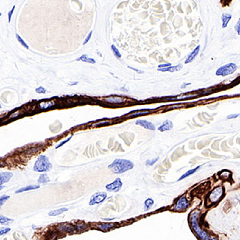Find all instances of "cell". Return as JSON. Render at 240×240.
<instances>
[{"label": "cell", "instance_id": "25", "mask_svg": "<svg viewBox=\"0 0 240 240\" xmlns=\"http://www.w3.org/2000/svg\"><path fill=\"white\" fill-rule=\"evenodd\" d=\"M150 113V110H141V111H139V112H136L135 114H131V115H130V117H138V116H140V115H147V114H149Z\"/></svg>", "mask_w": 240, "mask_h": 240}, {"label": "cell", "instance_id": "40", "mask_svg": "<svg viewBox=\"0 0 240 240\" xmlns=\"http://www.w3.org/2000/svg\"><path fill=\"white\" fill-rule=\"evenodd\" d=\"M1 16H2V13L0 12V17H1Z\"/></svg>", "mask_w": 240, "mask_h": 240}, {"label": "cell", "instance_id": "16", "mask_svg": "<svg viewBox=\"0 0 240 240\" xmlns=\"http://www.w3.org/2000/svg\"><path fill=\"white\" fill-rule=\"evenodd\" d=\"M38 188H39V185H29V186H25V187H23V188L18 190L16 191V194H18V193H21V192L27 191H31V190L38 189Z\"/></svg>", "mask_w": 240, "mask_h": 240}, {"label": "cell", "instance_id": "6", "mask_svg": "<svg viewBox=\"0 0 240 240\" xmlns=\"http://www.w3.org/2000/svg\"><path fill=\"white\" fill-rule=\"evenodd\" d=\"M106 199H107V193L106 192H97L91 196L89 205L93 206V205L99 204V203L103 202Z\"/></svg>", "mask_w": 240, "mask_h": 240}, {"label": "cell", "instance_id": "18", "mask_svg": "<svg viewBox=\"0 0 240 240\" xmlns=\"http://www.w3.org/2000/svg\"><path fill=\"white\" fill-rule=\"evenodd\" d=\"M76 60L77 61H82V62H85V63H92V64H95V63H96V61H95V59H91V58H88V56H87V54H83V55H82L81 57L78 58Z\"/></svg>", "mask_w": 240, "mask_h": 240}, {"label": "cell", "instance_id": "36", "mask_svg": "<svg viewBox=\"0 0 240 240\" xmlns=\"http://www.w3.org/2000/svg\"><path fill=\"white\" fill-rule=\"evenodd\" d=\"M171 64L170 63H163V64H160L158 65V68H165V67H168V66H171Z\"/></svg>", "mask_w": 240, "mask_h": 240}, {"label": "cell", "instance_id": "17", "mask_svg": "<svg viewBox=\"0 0 240 240\" xmlns=\"http://www.w3.org/2000/svg\"><path fill=\"white\" fill-rule=\"evenodd\" d=\"M67 208L66 207H63V208H60V209H57V210H53L49 212V216H57V215H60L62 213L66 211H67Z\"/></svg>", "mask_w": 240, "mask_h": 240}, {"label": "cell", "instance_id": "20", "mask_svg": "<svg viewBox=\"0 0 240 240\" xmlns=\"http://www.w3.org/2000/svg\"><path fill=\"white\" fill-rule=\"evenodd\" d=\"M199 167H200V166H197V167H195V168L192 169V170H190V171H187V172H186L185 174H183V175H182V176L180 177V178H179V181H181V180H183V179H185V178H186V177L190 176L191 174H194V172H195V171H196L197 170H198V169L199 168Z\"/></svg>", "mask_w": 240, "mask_h": 240}, {"label": "cell", "instance_id": "26", "mask_svg": "<svg viewBox=\"0 0 240 240\" xmlns=\"http://www.w3.org/2000/svg\"><path fill=\"white\" fill-rule=\"evenodd\" d=\"M111 50H112L113 53H114V54H115V56H116L118 58V59H120L121 58V54H120L119 51L118 50L117 47L113 44V45H111Z\"/></svg>", "mask_w": 240, "mask_h": 240}, {"label": "cell", "instance_id": "5", "mask_svg": "<svg viewBox=\"0 0 240 240\" xmlns=\"http://www.w3.org/2000/svg\"><path fill=\"white\" fill-rule=\"evenodd\" d=\"M222 194H223V188L222 186H218L211 192L209 195V201L212 203L218 202L222 197Z\"/></svg>", "mask_w": 240, "mask_h": 240}, {"label": "cell", "instance_id": "37", "mask_svg": "<svg viewBox=\"0 0 240 240\" xmlns=\"http://www.w3.org/2000/svg\"><path fill=\"white\" fill-rule=\"evenodd\" d=\"M239 116V114H236V115H228L227 119H233V118H236Z\"/></svg>", "mask_w": 240, "mask_h": 240}, {"label": "cell", "instance_id": "19", "mask_svg": "<svg viewBox=\"0 0 240 240\" xmlns=\"http://www.w3.org/2000/svg\"><path fill=\"white\" fill-rule=\"evenodd\" d=\"M54 105V102L53 101H46V102H43L39 104V107L41 109H48L51 107L52 106Z\"/></svg>", "mask_w": 240, "mask_h": 240}, {"label": "cell", "instance_id": "28", "mask_svg": "<svg viewBox=\"0 0 240 240\" xmlns=\"http://www.w3.org/2000/svg\"><path fill=\"white\" fill-rule=\"evenodd\" d=\"M9 199H10V196H8V195H3L2 197H0V208L4 204V202Z\"/></svg>", "mask_w": 240, "mask_h": 240}, {"label": "cell", "instance_id": "33", "mask_svg": "<svg viewBox=\"0 0 240 240\" xmlns=\"http://www.w3.org/2000/svg\"><path fill=\"white\" fill-rule=\"evenodd\" d=\"M71 138H72V135H71V136H70V137H69V138H67V139H66V140L63 141V142H62L61 143H59V145L57 146V147H56V149L59 148V147H61L63 145V144H65V143H67V142H69L70 139H71Z\"/></svg>", "mask_w": 240, "mask_h": 240}, {"label": "cell", "instance_id": "2", "mask_svg": "<svg viewBox=\"0 0 240 240\" xmlns=\"http://www.w3.org/2000/svg\"><path fill=\"white\" fill-rule=\"evenodd\" d=\"M199 211H194L191 214V222L192 227L194 230L196 232L200 239L202 240H219L214 237L210 236L207 232H205L204 230H202L201 228L199 227V222H198V219H199Z\"/></svg>", "mask_w": 240, "mask_h": 240}, {"label": "cell", "instance_id": "8", "mask_svg": "<svg viewBox=\"0 0 240 240\" xmlns=\"http://www.w3.org/2000/svg\"><path fill=\"white\" fill-rule=\"evenodd\" d=\"M188 207H189V202L187 201L186 197L183 196L181 198H179V200L177 201L176 204H175L174 208L176 211H184Z\"/></svg>", "mask_w": 240, "mask_h": 240}, {"label": "cell", "instance_id": "7", "mask_svg": "<svg viewBox=\"0 0 240 240\" xmlns=\"http://www.w3.org/2000/svg\"><path fill=\"white\" fill-rule=\"evenodd\" d=\"M122 186H123V183L121 181V179H116L113 183H111L110 184H107V185L106 186V188H107V190H108V191H110L118 192L120 189H121Z\"/></svg>", "mask_w": 240, "mask_h": 240}, {"label": "cell", "instance_id": "23", "mask_svg": "<svg viewBox=\"0 0 240 240\" xmlns=\"http://www.w3.org/2000/svg\"><path fill=\"white\" fill-rule=\"evenodd\" d=\"M154 205V201L153 199H147L144 202V207H145L146 210H149L150 208L152 207V206Z\"/></svg>", "mask_w": 240, "mask_h": 240}, {"label": "cell", "instance_id": "38", "mask_svg": "<svg viewBox=\"0 0 240 240\" xmlns=\"http://www.w3.org/2000/svg\"><path fill=\"white\" fill-rule=\"evenodd\" d=\"M128 67H129L130 69H132V70H134V71H137L138 73H143V71H138V70L135 69V68H133V67H131V66H128Z\"/></svg>", "mask_w": 240, "mask_h": 240}, {"label": "cell", "instance_id": "13", "mask_svg": "<svg viewBox=\"0 0 240 240\" xmlns=\"http://www.w3.org/2000/svg\"><path fill=\"white\" fill-rule=\"evenodd\" d=\"M105 101L110 103H114V104H119L124 102V99L123 98L119 97V96H111V97H107L105 99Z\"/></svg>", "mask_w": 240, "mask_h": 240}, {"label": "cell", "instance_id": "31", "mask_svg": "<svg viewBox=\"0 0 240 240\" xmlns=\"http://www.w3.org/2000/svg\"><path fill=\"white\" fill-rule=\"evenodd\" d=\"M35 91L38 93V94H45L46 93V90L43 87H39L38 88H36Z\"/></svg>", "mask_w": 240, "mask_h": 240}, {"label": "cell", "instance_id": "27", "mask_svg": "<svg viewBox=\"0 0 240 240\" xmlns=\"http://www.w3.org/2000/svg\"><path fill=\"white\" fill-rule=\"evenodd\" d=\"M16 38H17V40H18V42H19V43H21V45H22V46H23V47H25L26 49H29V46H28V45H27V44L25 42L23 41V39L22 38H21L20 36L18 35V34H16Z\"/></svg>", "mask_w": 240, "mask_h": 240}, {"label": "cell", "instance_id": "11", "mask_svg": "<svg viewBox=\"0 0 240 240\" xmlns=\"http://www.w3.org/2000/svg\"><path fill=\"white\" fill-rule=\"evenodd\" d=\"M199 49H200V46H197L196 48L194 49V51H192L191 53L189 54V56H187L186 59L185 60V63L186 64L192 62L195 58H196V56L198 55V54H199Z\"/></svg>", "mask_w": 240, "mask_h": 240}, {"label": "cell", "instance_id": "15", "mask_svg": "<svg viewBox=\"0 0 240 240\" xmlns=\"http://www.w3.org/2000/svg\"><path fill=\"white\" fill-rule=\"evenodd\" d=\"M231 15L230 14H227V13H223L222 15V28H226L227 27L228 23L230 22V20L231 19Z\"/></svg>", "mask_w": 240, "mask_h": 240}, {"label": "cell", "instance_id": "12", "mask_svg": "<svg viewBox=\"0 0 240 240\" xmlns=\"http://www.w3.org/2000/svg\"><path fill=\"white\" fill-rule=\"evenodd\" d=\"M173 128V123L170 120H166L165 121L163 124H162L158 128V130L159 131H166V130H170Z\"/></svg>", "mask_w": 240, "mask_h": 240}, {"label": "cell", "instance_id": "34", "mask_svg": "<svg viewBox=\"0 0 240 240\" xmlns=\"http://www.w3.org/2000/svg\"><path fill=\"white\" fill-rule=\"evenodd\" d=\"M235 31H236V32H237L238 35H240V20L239 19L238 20L237 24L235 25Z\"/></svg>", "mask_w": 240, "mask_h": 240}, {"label": "cell", "instance_id": "10", "mask_svg": "<svg viewBox=\"0 0 240 240\" xmlns=\"http://www.w3.org/2000/svg\"><path fill=\"white\" fill-rule=\"evenodd\" d=\"M13 174L11 172H2L0 173V186L2 184L7 183L12 178Z\"/></svg>", "mask_w": 240, "mask_h": 240}, {"label": "cell", "instance_id": "21", "mask_svg": "<svg viewBox=\"0 0 240 240\" xmlns=\"http://www.w3.org/2000/svg\"><path fill=\"white\" fill-rule=\"evenodd\" d=\"M48 182H50V179H49L46 174H41L38 179V183H48Z\"/></svg>", "mask_w": 240, "mask_h": 240}, {"label": "cell", "instance_id": "35", "mask_svg": "<svg viewBox=\"0 0 240 240\" xmlns=\"http://www.w3.org/2000/svg\"><path fill=\"white\" fill-rule=\"evenodd\" d=\"M92 34H93V31H91L89 33V35L87 36V38H86V39L84 40V42H83V45H85V44H87V43H88V41L90 40V38H91V37Z\"/></svg>", "mask_w": 240, "mask_h": 240}, {"label": "cell", "instance_id": "24", "mask_svg": "<svg viewBox=\"0 0 240 240\" xmlns=\"http://www.w3.org/2000/svg\"><path fill=\"white\" fill-rule=\"evenodd\" d=\"M13 220L11 219H8V218L3 216V215H0V223L3 225H7L9 223V222H12Z\"/></svg>", "mask_w": 240, "mask_h": 240}, {"label": "cell", "instance_id": "41", "mask_svg": "<svg viewBox=\"0 0 240 240\" xmlns=\"http://www.w3.org/2000/svg\"><path fill=\"white\" fill-rule=\"evenodd\" d=\"M0 108H1V105H0Z\"/></svg>", "mask_w": 240, "mask_h": 240}, {"label": "cell", "instance_id": "39", "mask_svg": "<svg viewBox=\"0 0 240 240\" xmlns=\"http://www.w3.org/2000/svg\"><path fill=\"white\" fill-rule=\"evenodd\" d=\"M4 188V186H0V190H2Z\"/></svg>", "mask_w": 240, "mask_h": 240}, {"label": "cell", "instance_id": "32", "mask_svg": "<svg viewBox=\"0 0 240 240\" xmlns=\"http://www.w3.org/2000/svg\"><path fill=\"white\" fill-rule=\"evenodd\" d=\"M10 230V228H2V229L0 230V236L5 235V234L9 232Z\"/></svg>", "mask_w": 240, "mask_h": 240}, {"label": "cell", "instance_id": "29", "mask_svg": "<svg viewBox=\"0 0 240 240\" xmlns=\"http://www.w3.org/2000/svg\"><path fill=\"white\" fill-rule=\"evenodd\" d=\"M15 9V6L14 5L12 7V8H11V10L10 11H8V23H10V21H11V17H12V15L13 13H14Z\"/></svg>", "mask_w": 240, "mask_h": 240}, {"label": "cell", "instance_id": "3", "mask_svg": "<svg viewBox=\"0 0 240 240\" xmlns=\"http://www.w3.org/2000/svg\"><path fill=\"white\" fill-rule=\"evenodd\" d=\"M52 165L49 161L48 158L45 155L39 156L34 165V171L36 172H45L50 171Z\"/></svg>", "mask_w": 240, "mask_h": 240}, {"label": "cell", "instance_id": "14", "mask_svg": "<svg viewBox=\"0 0 240 240\" xmlns=\"http://www.w3.org/2000/svg\"><path fill=\"white\" fill-rule=\"evenodd\" d=\"M183 66L182 65H177L175 66H168V67H165V68H162V69H158V71H163V72H166V71H170V72H175L178 71L179 70L182 69Z\"/></svg>", "mask_w": 240, "mask_h": 240}, {"label": "cell", "instance_id": "9", "mask_svg": "<svg viewBox=\"0 0 240 240\" xmlns=\"http://www.w3.org/2000/svg\"><path fill=\"white\" fill-rule=\"evenodd\" d=\"M137 125H140L141 127L146 128V129H148V130H154L155 129V127L153 123H151V122H148L147 120H138L136 122Z\"/></svg>", "mask_w": 240, "mask_h": 240}, {"label": "cell", "instance_id": "4", "mask_svg": "<svg viewBox=\"0 0 240 240\" xmlns=\"http://www.w3.org/2000/svg\"><path fill=\"white\" fill-rule=\"evenodd\" d=\"M236 70H237L236 64L230 63L220 66L219 68L216 71L215 74L217 76H226V75H228V74H233Z\"/></svg>", "mask_w": 240, "mask_h": 240}, {"label": "cell", "instance_id": "22", "mask_svg": "<svg viewBox=\"0 0 240 240\" xmlns=\"http://www.w3.org/2000/svg\"><path fill=\"white\" fill-rule=\"evenodd\" d=\"M114 227V223H102L99 225V228L102 230H107Z\"/></svg>", "mask_w": 240, "mask_h": 240}, {"label": "cell", "instance_id": "30", "mask_svg": "<svg viewBox=\"0 0 240 240\" xmlns=\"http://www.w3.org/2000/svg\"><path fill=\"white\" fill-rule=\"evenodd\" d=\"M158 157H157L156 158H154V159H151V160H147V163H146V164H147V166H153L154 164L156 162L158 161Z\"/></svg>", "mask_w": 240, "mask_h": 240}, {"label": "cell", "instance_id": "1", "mask_svg": "<svg viewBox=\"0 0 240 240\" xmlns=\"http://www.w3.org/2000/svg\"><path fill=\"white\" fill-rule=\"evenodd\" d=\"M134 167V163L127 159L116 158L112 163L108 166V168L115 174H123L126 171L131 170Z\"/></svg>", "mask_w": 240, "mask_h": 240}]
</instances>
